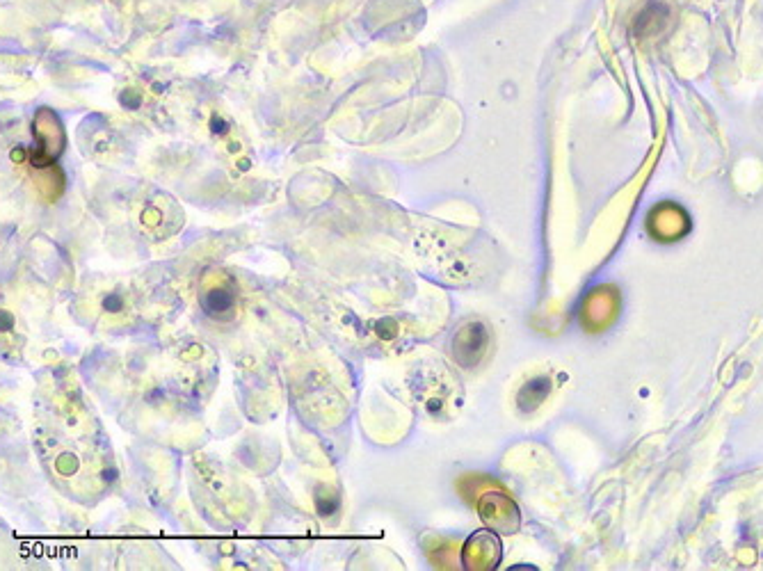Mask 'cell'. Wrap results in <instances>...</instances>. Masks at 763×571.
<instances>
[{
    "label": "cell",
    "instance_id": "cell-1",
    "mask_svg": "<svg viewBox=\"0 0 763 571\" xmlns=\"http://www.w3.org/2000/svg\"><path fill=\"white\" fill-rule=\"evenodd\" d=\"M32 138H35V147L30 151L32 167L53 165L64 151V144H67L60 117L48 108L37 110L35 122H32Z\"/></svg>",
    "mask_w": 763,
    "mask_h": 571
},
{
    "label": "cell",
    "instance_id": "cell-2",
    "mask_svg": "<svg viewBox=\"0 0 763 571\" xmlns=\"http://www.w3.org/2000/svg\"><path fill=\"white\" fill-rule=\"evenodd\" d=\"M487 345H489V332L483 323L464 325L453 341L455 359L460 361L464 368L476 366L478 361L483 359Z\"/></svg>",
    "mask_w": 763,
    "mask_h": 571
},
{
    "label": "cell",
    "instance_id": "cell-3",
    "mask_svg": "<svg viewBox=\"0 0 763 571\" xmlns=\"http://www.w3.org/2000/svg\"><path fill=\"white\" fill-rule=\"evenodd\" d=\"M202 309L208 313V316H213L215 320L218 318L227 320L236 309V297H234V293L229 291V288H224V286L211 288V291L202 297Z\"/></svg>",
    "mask_w": 763,
    "mask_h": 571
},
{
    "label": "cell",
    "instance_id": "cell-4",
    "mask_svg": "<svg viewBox=\"0 0 763 571\" xmlns=\"http://www.w3.org/2000/svg\"><path fill=\"white\" fill-rule=\"evenodd\" d=\"M35 186L39 190V195H44L46 201L58 199L64 190V176L60 172V167H55V163L35 167Z\"/></svg>",
    "mask_w": 763,
    "mask_h": 571
},
{
    "label": "cell",
    "instance_id": "cell-5",
    "mask_svg": "<svg viewBox=\"0 0 763 571\" xmlns=\"http://www.w3.org/2000/svg\"><path fill=\"white\" fill-rule=\"evenodd\" d=\"M652 217H656L654 231L661 233L663 229H670V238H679L688 229V220L679 211V206H661L658 211H654Z\"/></svg>",
    "mask_w": 763,
    "mask_h": 571
},
{
    "label": "cell",
    "instance_id": "cell-6",
    "mask_svg": "<svg viewBox=\"0 0 763 571\" xmlns=\"http://www.w3.org/2000/svg\"><path fill=\"white\" fill-rule=\"evenodd\" d=\"M546 393H549V380H546V377H535V380H530L528 384H524V389L519 391L517 402L526 400V398H535V407H537V405H542Z\"/></svg>",
    "mask_w": 763,
    "mask_h": 571
}]
</instances>
